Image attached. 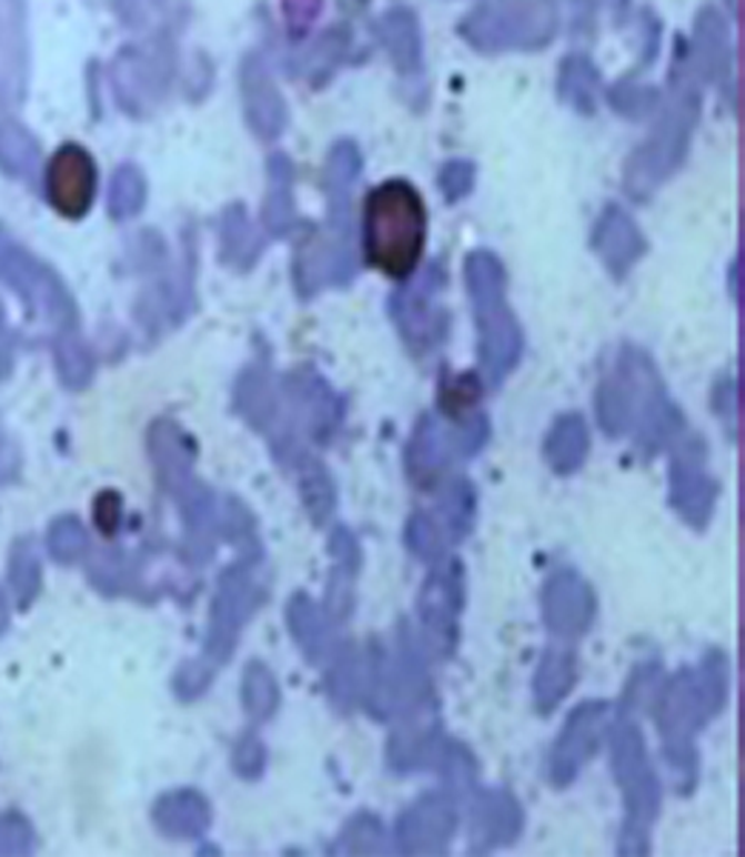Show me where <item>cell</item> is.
<instances>
[{
  "label": "cell",
  "instance_id": "cell-1",
  "mask_svg": "<svg viewBox=\"0 0 745 857\" xmlns=\"http://www.w3.org/2000/svg\"><path fill=\"white\" fill-rule=\"evenodd\" d=\"M429 235L426 203L409 181H383L363 206V255L380 275L403 281L417 269Z\"/></svg>",
  "mask_w": 745,
  "mask_h": 857
}]
</instances>
